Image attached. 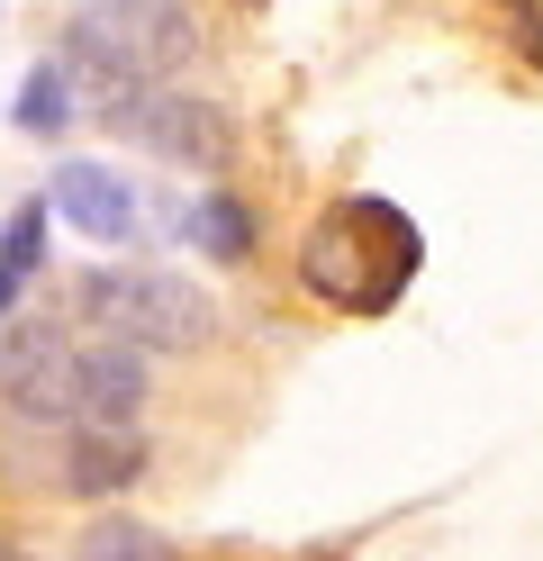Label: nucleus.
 <instances>
[{"label":"nucleus","instance_id":"obj_9","mask_svg":"<svg viewBox=\"0 0 543 561\" xmlns=\"http://www.w3.org/2000/svg\"><path fill=\"white\" fill-rule=\"evenodd\" d=\"M10 118H19L27 136H55V127L72 118V64H36V73L19 82V100H10Z\"/></svg>","mask_w":543,"mask_h":561},{"label":"nucleus","instance_id":"obj_1","mask_svg":"<svg viewBox=\"0 0 543 561\" xmlns=\"http://www.w3.org/2000/svg\"><path fill=\"white\" fill-rule=\"evenodd\" d=\"M417 254H426V244L408 227V208H389V199H336L308 227L299 272H308V290H326L336 308H389L398 290H408Z\"/></svg>","mask_w":543,"mask_h":561},{"label":"nucleus","instance_id":"obj_4","mask_svg":"<svg viewBox=\"0 0 543 561\" xmlns=\"http://www.w3.org/2000/svg\"><path fill=\"white\" fill-rule=\"evenodd\" d=\"M91 110L109 136H136L145 154H172V163H227L236 127L208 110V100H172V91H91Z\"/></svg>","mask_w":543,"mask_h":561},{"label":"nucleus","instance_id":"obj_11","mask_svg":"<svg viewBox=\"0 0 543 561\" xmlns=\"http://www.w3.org/2000/svg\"><path fill=\"white\" fill-rule=\"evenodd\" d=\"M82 561H172V552H163V535H145V525H91Z\"/></svg>","mask_w":543,"mask_h":561},{"label":"nucleus","instance_id":"obj_12","mask_svg":"<svg viewBox=\"0 0 543 561\" xmlns=\"http://www.w3.org/2000/svg\"><path fill=\"white\" fill-rule=\"evenodd\" d=\"M200 244H208V254H245V244H253V218H245L236 199H208V208H200Z\"/></svg>","mask_w":543,"mask_h":561},{"label":"nucleus","instance_id":"obj_13","mask_svg":"<svg viewBox=\"0 0 543 561\" xmlns=\"http://www.w3.org/2000/svg\"><path fill=\"white\" fill-rule=\"evenodd\" d=\"M525 55H534V64H543V19H525Z\"/></svg>","mask_w":543,"mask_h":561},{"label":"nucleus","instance_id":"obj_5","mask_svg":"<svg viewBox=\"0 0 543 561\" xmlns=\"http://www.w3.org/2000/svg\"><path fill=\"white\" fill-rule=\"evenodd\" d=\"M0 390L27 416H82V344H64L46 327L0 335Z\"/></svg>","mask_w":543,"mask_h":561},{"label":"nucleus","instance_id":"obj_6","mask_svg":"<svg viewBox=\"0 0 543 561\" xmlns=\"http://www.w3.org/2000/svg\"><path fill=\"white\" fill-rule=\"evenodd\" d=\"M55 199V218L72 227V236H91V244H118V236H136V199H127V182L109 163H64L55 182H46Z\"/></svg>","mask_w":543,"mask_h":561},{"label":"nucleus","instance_id":"obj_7","mask_svg":"<svg viewBox=\"0 0 543 561\" xmlns=\"http://www.w3.org/2000/svg\"><path fill=\"white\" fill-rule=\"evenodd\" d=\"M136 408H145V363H136V344L91 335V344H82V426H127Z\"/></svg>","mask_w":543,"mask_h":561},{"label":"nucleus","instance_id":"obj_3","mask_svg":"<svg viewBox=\"0 0 543 561\" xmlns=\"http://www.w3.org/2000/svg\"><path fill=\"white\" fill-rule=\"evenodd\" d=\"M82 308L100 335L118 344H163V354H200L217 335V299L181 272H155V263H127V272H91L82 280Z\"/></svg>","mask_w":543,"mask_h":561},{"label":"nucleus","instance_id":"obj_2","mask_svg":"<svg viewBox=\"0 0 543 561\" xmlns=\"http://www.w3.org/2000/svg\"><path fill=\"white\" fill-rule=\"evenodd\" d=\"M200 55V27L181 0H91L64 37V64L91 73V91H163Z\"/></svg>","mask_w":543,"mask_h":561},{"label":"nucleus","instance_id":"obj_8","mask_svg":"<svg viewBox=\"0 0 543 561\" xmlns=\"http://www.w3.org/2000/svg\"><path fill=\"white\" fill-rule=\"evenodd\" d=\"M136 471H145V444L127 426H82L64 444V489H82V499L91 489H127Z\"/></svg>","mask_w":543,"mask_h":561},{"label":"nucleus","instance_id":"obj_10","mask_svg":"<svg viewBox=\"0 0 543 561\" xmlns=\"http://www.w3.org/2000/svg\"><path fill=\"white\" fill-rule=\"evenodd\" d=\"M36 263H46V208H19V218L0 227V308H19Z\"/></svg>","mask_w":543,"mask_h":561}]
</instances>
